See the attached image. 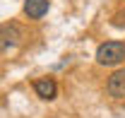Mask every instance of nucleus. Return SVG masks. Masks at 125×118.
I'll return each mask as SVG.
<instances>
[{
  "instance_id": "nucleus-1",
  "label": "nucleus",
  "mask_w": 125,
  "mask_h": 118,
  "mask_svg": "<svg viewBox=\"0 0 125 118\" xmlns=\"http://www.w3.org/2000/svg\"><path fill=\"white\" fill-rule=\"evenodd\" d=\"M96 63L106 65V68H115L125 60V44L123 41H106L96 48Z\"/></svg>"
},
{
  "instance_id": "nucleus-2",
  "label": "nucleus",
  "mask_w": 125,
  "mask_h": 118,
  "mask_svg": "<svg viewBox=\"0 0 125 118\" xmlns=\"http://www.w3.org/2000/svg\"><path fill=\"white\" fill-rule=\"evenodd\" d=\"M24 34H22V27L15 24V22H7V24H0V51H10V48H17L22 44Z\"/></svg>"
},
{
  "instance_id": "nucleus-5",
  "label": "nucleus",
  "mask_w": 125,
  "mask_h": 118,
  "mask_svg": "<svg viewBox=\"0 0 125 118\" xmlns=\"http://www.w3.org/2000/svg\"><path fill=\"white\" fill-rule=\"evenodd\" d=\"M51 2L48 0H24V15L29 19H41L48 12Z\"/></svg>"
},
{
  "instance_id": "nucleus-4",
  "label": "nucleus",
  "mask_w": 125,
  "mask_h": 118,
  "mask_svg": "<svg viewBox=\"0 0 125 118\" xmlns=\"http://www.w3.org/2000/svg\"><path fill=\"white\" fill-rule=\"evenodd\" d=\"M34 92H36V96L51 101V99H55V94H58V84H55L53 77H41V80L34 82Z\"/></svg>"
},
{
  "instance_id": "nucleus-3",
  "label": "nucleus",
  "mask_w": 125,
  "mask_h": 118,
  "mask_svg": "<svg viewBox=\"0 0 125 118\" xmlns=\"http://www.w3.org/2000/svg\"><path fill=\"white\" fill-rule=\"evenodd\" d=\"M106 89L113 99H125V68H118L115 72L108 77Z\"/></svg>"
}]
</instances>
